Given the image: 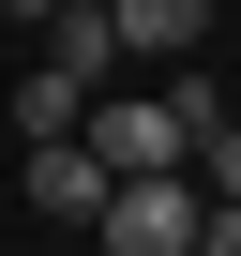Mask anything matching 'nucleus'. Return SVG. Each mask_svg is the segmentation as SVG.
Returning <instances> with one entry per match:
<instances>
[{
	"label": "nucleus",
	"mask_w": 241,
	"mask_h": 256,
	"mask_svg": "<svg viewBox=\"0 0 241 256\" xmlns=\"http://www.w3.org/2000/svg\"><path fill=\"white\" fill-rule=\"evenodd\" d=\"M46 76H76V90H120V30H106V0H60V30H46Z\"/></svg>",
	"instance_id": "5"
},
{
	"label": "nucleus",
	"mask_w": 241,
	"mask_h": 256,
	"mask_svg": "<svg viewBox=\"0 0 241 256\" xmlns=\"http://www.w3.org/2000/svg\"><path fill=\"white\" fill-rule=\"evenodd\" d=\"M0 16H30V30H60V0H0Z\"/></svg>",
	"instance_id": "9"
},
{
	"label": "nucleus",
	"mask_w": 241,
	"mask_h": 256,
	"mask_svg": "<svg viewBox=\"0 0 241 256\" xmlns=\"http://www.w3.org/2000/svg\"><path fill=\"white\" fill-rule=\"evenodd\" d=\"M106 30H120V60H196L211 0H106Z\"/></svg>",
	"instance_id": "4"
},
{
	"label": "nucleus",
	"mask_w": 241,
	"mask_h": 256,
	"mask_svg": "<svg viewBox=\"0 0 241 256\" xmlns=\"http://www.w3.org/2000/svg\"><path fill=\"white\" fill-rule=\"evenodd\" d=\"M196 196H211V211H241V120H211V136H196Z\"/></svg>",
	"instance_id": "7"
},
{
	"label": "nucleus",
	"mask_w": 241,
	"mask_h": 256,
	"mask_svg": "<svg viewBox=\"0 0 241 256\" xmlns=\"http://www.w3.org/2000/svg\"><path fill=\"white\" fill-rule=\"evenodd\" d=\"M76 136H90L106 181H181V166H196V136H181V106H166V90H90Z\"/></svg>",
	"instance_id": "1"
},
{
	"label": "nucleus",
	"mask_w": 241,
	"mask_h": 256,
	"mask_svg": "<svg viewBox=\"0 0 241 256\" xmlns=\"http://www.w3.org/2000/svg\"><path fill=\"white\" fill-rule=\"evenodd\" d=\"M196 256H241V211H211V226H196Z\"/></svg>",
	"instance_id": "8"
},
{
	"label": "nucleus",
	"mask_w": 241,
	"mask_h": 256,
	"mask_svg": "<svg viewBox=\"0 0 241 256\" xmlns=\"http://www.w3.org/2000/svg\"><path fill=\"white\" fill-rule=\"evenodd\" d=\"M30 211H46V226H106V166H90V136H30Z\"/></svg>",
	"instance_id": "3"
},
{
	"label": "nucleus",
	"mask_w": 241,
	"mask_h": 256,
	"mask_svg": "<svg viewBox=\"0 0 241 256\" xmlns=\"http://www.w3.org/2000/svg\"><path fill=\"white\" fill-rule=\"evenodd\" d=\"M76 120H90L76 76H30V90H16V136H76Z\"/></svg>",
	"instance_id": "6"
},
{
	"label": "nucleus",
	"mask_w": 241,
	"mask_h": 256,
	"mask_svg": "<svg viewBox=\"0 0 241 256\" xmlns=\"http://www.w3.org/2000/svg\"><path fill=\"white\" fill-rule=\"evenodd\" d=\"M196 226H211L196 166L181 181H106V256H196Z\"/></svg>",
	"instance_id": "2"
}]
</instances>
